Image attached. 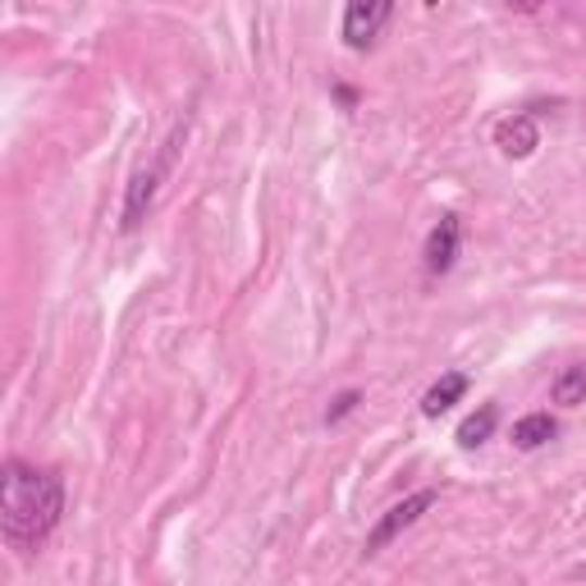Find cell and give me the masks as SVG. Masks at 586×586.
Instances as JSON below:
<instances>
[{"label": "cell", "instance_id": "cell-8", "mask_svg": "<svg viewBox=\"0 0 586 586\" xmlns=\"http://www.w3.org/2000/svg\"><path fill=\"white\" fill-rule=\"evenodd\" d=\"M559 435V422L550 412H532V417H522V422L513 426V445L518 449H540V445H550V440Z\"/></svg>", "mask_w": 586, "mask_h": 586}, {"label": "cell", "instance_id": "cell-2", "mask_svg": "<svg viewBox=\"0 0 586 586\" xmlns=\"http://www.w3.org/2000/svg\"><path fill=\"white\" fill-rule=\"evenodd\" d=\"M183 138H188V119H179L175 129H170V138L161 142L156 161H146L142 170L133 175L129 193H124V216H119V229H124V234H133V229H142V220L152 216V206H156V188H161V179H165V175H170L175 152H179V142H183Z\"/></svg>", "mask_w": 586, "mask_h": 586}, {"label": "cell", "instance_id": "cell-6", "mask_svg": "<svg viewBox=\"0 0 586 586\" xmlns=\"http://www.w3.org/2000/svg\"><path fill=\"white\" fill-rule=\"evenodd\" d=\"M495 146L505 152L509 161H527L536 146H540V124L532 119V115H513V119H505L495 129Z\"/></svg>", "mask_w": 586, "mask_h": 586}, {"label": "cell", "instance_id": "cell-9", "mask_svg": "<svg viewBox=\"0 0 586 586\" xmlns=\"http://www.w3.org/2000/svg\"><path fill=\"white\" fill-rule=\"evenodd\" d=\"M495 422H499V408L495 404H481L472 417H463V426H458V445H463V449L486 445V440L495 435Z\"/></svg>", "mask_w": 586, "mask_h": 586}, {"label": "cell", "instance_id": "cell-7", "mask_svg": "<svg viewBox=\"0 0 586 586\" xmlns=\"http://www.w3.org/2000/svg\"><path fill=\"white\" fill-rule=\"evenodd\" d=\"M468 385H472V381H468L463 371H445V375H440V381L426 390L422 412H426V417H445V412H449V408H454V404L468 394Z\"/></svg>", "mask_w": 586, "mask_h": 586}, {"label": "cell", "instance_id": "cell-11", "mask_svg": "<svg viewBox=\"0 0 586 586\" xmlns=\"http://www.w3.org/2000/svg\"><path fill=\"white\" fill-rule=\"evenodd\" d=\"M358 404H362V394H358V390H344V394H334V399H330V408H326V426L344 422V417H348L353 408H358Z\"/></svg>", "mask_w": 586, "mask_h": 586}, {"label": "cell", "instance_id": "cell-10", "mask_svg": "<svg viewBox=\"0 0 586 586\" xmlns=\"http://www.w3.org/2000/svg\"><path fill=\"white\" fill-rule=\"evenodd\" d=\"M550 394H555V404H563V408H577V404H586V367H582V362L563 367V371L555 375Z\"/></svg>", "mask_w": 586, "mask_h": 586}, {"label": "cell", "instance_id": "cell-4", "mask_svg": "<svg viewBox=\"0 0 586 586\" xmlns=\"http://www.w3.org/2000/svg\"><path fill=\"white\" fill-rule=\"evenodd\" d=\"M390 14H394L390 0H353V5L344 10V41L353 51H367L371 41L381 37Z\"/></svg>", "mask_w": 586, "mask_h": 586}, {"label": "cell", "instance_id": "cell-5", "mask_svg": "<svg viewBox=\"0 0 586 586\" xmlns=\"http://www.w3.org/2000/svg\"><path fill=\"white\" fill-rule=\"evenodd\" d=\"M458 247H463V225H458L454 212H445L435 220V229L426 234V270L431 276H445L458 262Z\"/></svg>", "mask_w": 586, "mask_h": 586}, {"label": "cell", "instance_id": "cell-1", "mask_svg": "<svg viewBox=\"0 0 586 586\" xmlns=\"http://www.w3.org/2000/svg\"><path fill=\"white\" fill-rule=\"evenodd\" d=\"M60 513H65V481L60 472L28 468V463H5L0 476V527L14 550H37L41 540L55 532Z\"/></svg>", "mask_w": 586, "mask_h": 586}, {"label": "cell", "instance_id": "cell-3", "mask_svg": "<svg viewBox=\"0 0 586 586\" xmlns=\"http://www.w3.org/2000/svg\"><path fill=\"white\" fill-rule=\"evenodd\" d=\"M435 499H440L435 491H417V495L399 499V505H394V509H390V513H385V518H381V522H375V527H371V536H367V546H362V550H367V555H381V550L390 546L394 536H399V532H408L412 522L422 518L426 509H435Z\"/></svg>", "mask_w": 586, "mask_h": 586}]
</instances>
